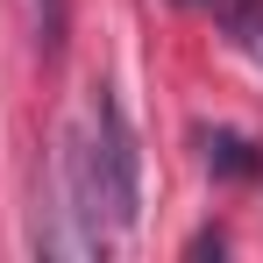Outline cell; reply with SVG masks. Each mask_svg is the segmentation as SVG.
I'll list each match as a JSON object with an SVG mask.
<instances>
[{"label":"cell","instance_id":"1","mask_svg":"<svg viewBox=\"0 0 263 263\" xmlns=\"http://www.w3.org/2000/svg\"><path fill=\"white\" fill-rule=\"evenodd\" d=\"M92 185H100V206L114 214V228H135V214H142V157H135L128 114H121V100L107 86L92 92Z\"/></svg>","mask_w":263,"mask_h":263},{"label":"cell","instance_id":"2","mask_svg":"<svg viewBox=\"0 0 263 263\" xmlns=\"http://www.w3.org/2000/svg\"><path fill=\"white\" fill-rule=\"evenodd\" d=\"M206 164H214L220 178H256V171H263L256 142H249V135H235V128H214V135H206Z\"/></svg>","mask_w":263,"mask_h":263},{"label":"cell","instance_id":"3","mask_svg":"<svg viewBox=\"0 0 263 263\" xmlns=\"http://www.w3.org/2000/svg\"><path fill=\"white\" fill-rule=\"evenodd\" d=\"M214 22L228 29V43H242V50L263 43V0H214Z\"/></svg>","mask_w":263,"mask_h":263},{"label":"cell","instance_id":"4","mask_svg":"<svg viewBox=\"0 0 263 263\" xmlns=\"http://www.w3.org/2000/svg\"><path fill=\"white\" fill-rule=\"evenodd\" d=\"M36 22H43V50L57 57V50H64V22H71L64 0H36Z\"/></svg>","mask_w":263,"mask_h":263}]
</instances>
